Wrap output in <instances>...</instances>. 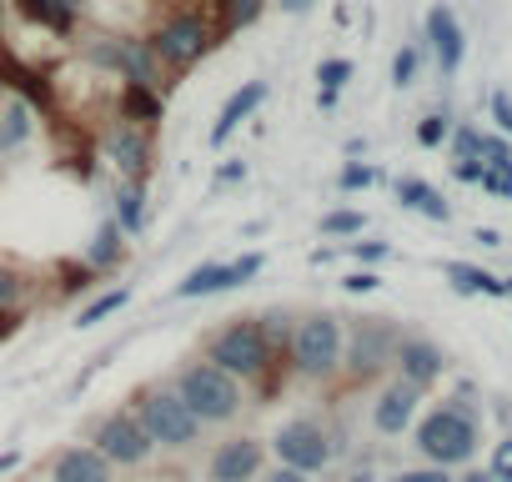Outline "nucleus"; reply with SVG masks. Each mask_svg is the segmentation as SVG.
Instances as JSON below:
<instances>
[{
	"instance_id": "obj_1",
	"label": "nucleus",
	"mask_w": 512,
	"mask_h": 482,
	"mask_svg": "<svg viewBox=\"0 0 512 482\" xmlns=\"http://www.w3.org/2000/svg\"><path fill=\"white\" fill-rule=\"evenodd\" d=\"M477 442H482V422H477V407L462 392L452 402L432 407L417 422V452L432 467H467L477 457Z\"/></svg>"
},
{
	"instance_id": "obj_2",
	"label": "nucleus",
	"mask_w": 512,
	"mask_h": 482,
	"mask_svg": "<svg viewBox=\"0 0 512 482\" xmlns=\"http://www.w3.org/2000/svg\"><path fill=\"white\" fill-rule=\"evenodd\" d=\"M272 357L277 352H272V337H267L262 317H236L221 332H211V342H206V362L231 372L236 382H262Z\"/></svg>"
},
{
	"instance_id": "obj_3",
	"label": "nucleus",
	"mask_w": 512,
	"mask_h": 482,
	"mask_svg": "<svg viewBox=\"0 0 512 482\" xmlns=\"http://www.w3.org/2000/svg\"><path fill=\"white\" fill-rule=\"evenodd\" d=\"M342 347H347V327L332 312H307L292 327V372L307 382H332L342 377Z\"/></svg>"
},
{
	"instance_id": "obj_4",
	"label": "nucleus",
	"mask_w": 512,
	"mask_h": 482,
	"mask_svg": "<svg viewBox=\"0 0 512 482\" xmlns=\"http://www.w3.org/2000/svg\"><path fill=\"white\" fill-rule=\"evenodd\" d=\"M176 392H181V402L201 417V427H226V422H236V412L246 407L241 382H236L231 372L211 367L206 357H201V362H186V367L176 372Z\"/></svg>"
},
{
	"instance_id": "obj_5",
	"label": "nucleus",
	"mask_w": 512,
	"mask_h": 482,
	"mask_svg": "<svg viewBox=\"0 0 512 482\" xmlns=\"http://www.w3.org/2000/svg\"><path fill=\"white\" fill-rule=\"evenodd\" d=\"M131 412L141 417V427L151 432V442L166 447V452H186V447L201 442V417L181 402L176 387H141L131 397Z\"/></svg>"
},
{
	"instance_id": "obj_6",
	"label": "nucleus",
	"mask_w": 512,
	"mask_h": 482,
	"mask_svg": "<svg viewBox=\"0 0 512 482\" xmlns=\"http://www.w3.org/2000/svg\"><path fill=\"white\" fill-rule=\"evenodd\" d=\"M146 41H151V51H156L161 71H191L196 61H206V56H211V46H216L221 36H216V26H211V16H206V11L186 6V11L166 16Z\"/></svg>"
},
{
	"instance_id": "obj_7",
	"label": "nucleus",
	"mask_w": 512,
	"mask_h": 482,
	"mask_svg": "<svg viewBox=\"0 0 512 482\" xmlns=\"http://www.w3.org/2000/svg\"><path fill=\"white\" fill-rule=\"evenodd\" d=\"M397 342H402V332H397L392 317H362V322H352V327H347V347H342V372H347V382H352V387L377 382V377L392 367Z\"/></svg>"
},
{
	"instance_id": "obj_8",
	"label": "nucleus",
	"mask_w": 512,
	"mask_h": 482,
	"mask_svg": "<svg viewBox=\"0 0 512 482\" xmlns=\"http://www.w3.org/2000/svg\"><path fill=\"white\" fill-rule=\"evenodd\" d=\"M91 447H96L111 467H146L151 452H156L151 432L141 427V417H136L131 407H111V412L91 427Z\"/></svg>"
},
{
	"instance_id": "obj_9",
	"label": "nucleus",
	"mask_w": 512,
	"mask_h": 482,
	"mask_svg": "<svg viewBox=\"0 0 512 482\" xmlns=\"http://www.w3.org/2000/svg\"><path fill=\"white\" fill-rule=\"evenodd\" d=\"M272 452H277V462H287V467L317 477V472L332 467L337 442H332V432H327L317 417H292V422H282V427L272 432Z\"/></svg>"
},
{
	"instance_id": "obj_10",
	"label": "nucleus",
	"mask_w": 512,
	"mask_h": 482,
	"mask_svg": "<svg viewBox=\"0 0 512 482\" xmlns=\"http://www.w3.org/2000/svg\"><path fill=\"white\" fill-rule=\"evenodd\" d=\"M262 267H267V257H262V252H246V257H236V262H201V267L176 287V297H181V302H191V297H216V292L246 287L251 277H262Z\"/></svg>"
},
{
	"instance_id": "obj_11",
	"label": "nucleus",
	"mask_w": 512,
	"mask_h": 482,
	"mask_svg": "<svg viewBox=\"0 0 512 482\" xmlns=\"http://www.w3.org/2000/svg\"><path fill=\"white\" fill-rule=\"evenodd\" d=\"M262 472H267V442L262 437H226L206 462L211 482H256Z\"/></svg>"
},
{
	"instance_id": "obj_12",
	"label": "nucleus",
	"mask_w": 512,
	"mask_h": 482,
	"mask_svg": "<svg viewBox=\"0 0 512 482\" xmlns=\"http://www.w3.org/2000/svg\"><path fill=\"white\" fill-rule=\"evenodd\" d=\"M101 151H106V161H111L121 176H131V181H146V176H151V131H146V126L111 121Z\"/></svg>"
},
{
	"instance_id": "obj_13",
	"label": "nucleus",
	"mask_w": 512,
	"mask_h": 482,
	"mask_svg": "<svg viewBox=\"0 0 512 482\" xmlns=\"http://www.w3.org/2000/svg\"><path fill=\"white\" fill-rule=\"evenodd\" d=\"M417 412H422V387L392 377V382L377 392V402H372V427H377L382 437H402V432L417 422Z\"/></svg>"
},
{
	"instance_id": "obj_14",
	"label": "nucleus",
	"mask_w": 512,
	"mask_h": 482,
	"mask_svg": "<svg viewBox=\"0 0 512 482\" xmlns=\"http://www.w3.org/2000/svg\"><path fill=\"white\" fill-rule=\"evenodd\" d=\"M392 367H397V377L402 382H412V387H432V382H442V372H447V352L432 342V337H402L397 342V357H392Z\"/></svg>"
},
{
	"instance_id": "obj_15",
	"label": "nucleus",
	"mask_w": 512,
	"mask_h": 482,
	"mask_svg": "<svg viewBox=\"0 0 512 482\" xmlns=\"http://www.w3.org/2000/svg\"><path fill=\"white\" fill-rule=\"evenodd\" d=\"M427 51H432V61H437V71L452 81L457 71H462V56H467V36H462V26H457V16L442 6L427 11Z\"/></svg>"
},
{
	"instance_id": "obj_16",
	"label": "nucleus",
	"mask_w": 512,
	"mask_h": 482,
	"mask_svg": "<svg viewBox=\"0 0 512 482\" xmlns=\"http://www.w3.org/2000/svg\"><path fill=\"white\" fill-rule=\"evenodd\" d=\"M111 76H121V81H131V86H166L161 81V61H156V51H151V41L146 36H116V66H111Z\"/></svg>"
},
{
	"instance_id": "obj_17",
	"label": "nucleus",
	"mask_w": 512,
	"mask_h": 482,
	"mask_svg": "<svg viewBox=\"0 0 512 482\" xmlns=\"http://www.w3.org/2000/svg\"><path fill=\"white\" fill-rule=\"evenodd\" d=\"M51 482H116V467H111L91 442H71V447L56 452Z\"/></svg>"
},
{
	"instance_id": "obj_18",
	"label": "nucleus",
	"mask_w": 512,
	"mask_h": 482,
	"mask_svg": "<svg viewBox=\"0 0 512 482\" xmlns=\"http://www.w3.org/2000/svg\"><path fill=\"white\" fill-rule=\"evenodd\" d=\"M262 106H267V81H241V91L226 96V106H221V116H216V126H211V146H226V141L236 136V126L251 121Z\"/></svg>"
},
{
	"instance_id": "obj_19",
	"label": "nucleus",
	"mask_w": 512,
	"mask_h": 482,
	"mask_svg": "<svg viewBox=\"0 0 512 482\" xmlns=\"http://www.w3.org/2000/svg\"><path fill=\"white\" fill-rule=\"evenodd\" d=\"M0 81H6L31 111H51V106H56V86H51L41 71L21 66L16 56H6V51H0Z\"/></svg>"
},
{
	"instance_id": "obj_20",
	"label": "nucleus",
	"mask_w": 512,
	"mask_h": 482,
	"mask_svg": "<svg viewBox=\"0 0 512 482\" xmlns=\"http://www.w3.org/2000/svg\"><path fill=\"white\" fill-rule=\"evenodd\" d=\"M116 106H121V121H131V126H146V131L166 121V96H161L156 86H131V81H126Z\"/></svg>"
},
{
	"instance_id": "obj_21",
	"label": "nucleus",
	"mask_w": 512,
	"mask_h": 482,
	"mask_svg": "<svg viewBox=\"0 0 512 482\" xmlns=\"http://www.w3.org/2000/svg\"><path fill=\"white\" fill-rule=\"evenodd\" d=\"M397 201H402L407 211H422L427 221H452V206H447L442 191H437L432 181H422V176H402V181H397Z\"/></svg>"
},
{
	"instance_id": "obj_22",
	"label": "nucleus",
	"mask_w": 512,
	"mask_h": 482,
	"mask_svg": "<svg viewBox=\"0 0 512 482\" xmlns=\"http://www.w3.org/2000/svg\"><path fill=\"white\" fill-rule=\"evenodd\" d=\"M121 262H126V231H121V221L111 216V221H101V226H96V236H91V247H86V267L111 272V267H121Z\"/></svg>"
},
{
	"instance_id": "obj_23",
	"label": "nucleus",
	"mask_w": 512,
	"mask_h": 482,
	"mask_svg": "<svg viewBox=\"0 0 512 482\" xmlns=\"http://www.w3.org/2000/svg\"><path fill=\"white\" fill-rule=\"evenodd\" d=\"M442 272H447V282H452L462 297H507L502 277H492V272H482V267H472V262H447Z\"/></svg>"
},
{
	"instance_id": "obj_24",
	"label": "nucleus",
	"mask_w": 512,
	"mask_h": 482,
	"mask_svg": "<svg viewBox=\"0 0 512 482\" xmlns=\"http://www.w3.org/2000/svg\"><path fill=\"white\" fill-rule=\"evenodd\" d=\"M116 221L126 236H136L146 226V181H131V176L116 181Z\"/></svg>"
},
{
	"instance_id": "obj_25",
	"label": "nucleus",
	"mask_w": 512,
	"mask_h": 482,
	"mask_svg": "<svg viewBox=\"0 0 512 482\" xmlns=\"http://www.w3.org/2000/svg\"><path fill=\"white\" fill-rule=\"evenodd\" d=\"M16 11H21L26 21H36L41 31H56V36H71V31H76V16L61 11L56 0H16Z\"/></svg>"
},
{
	"instance_id": "obj_26",
	"label": "nucleus",
	"mask_w": 512,
	"mask_h": 482,
	"mask_svg": "<svg viewBox=\"0 0 512 482\" xmlns=\"http://www.w3.org/2000/svg\"><path fill=\"white\" fill-rule=\"evenodd\" d=\"M221 21H216V36H236V31H246V26H256L262 21V11H267V0H221Z\"/></svg>"
},
{
	"instance_id": "obj_27",
	"label": "nucleus",
	"mask_w": 512,
	"mask_h": 482,
	"mask_svg": "<svg viewBox=\"0 0 512 482\" xmlns=\"http://www.w3.org/2000/svg\"><path fill=\"white\" fill-rule=\"evenodd\" d=\"M31 116H36V111H31V106H26L21 96H16V101L6 106V116H0V151H16V146H21V141L31 136V126H36Z\"/></svg>"
},
{
	"instance_id": "obj_28",
	"label": "nucleus",
	"mask_w": 512,
	"mask_h": 482,
	"mask_svg": "<svg viewBox=\"0 0 512 482\" xmlns=\"http://www.w3.org/2000/svg\"><path fill=\"white\" fill-rule=\"evenodd\" d=\"M131 302V292L126 287H111V292H101V297H91L81 312H76V327H96V322H106L111 312H121Z\"/></svg>"
},
{
	"instance_id": "obj_29",
	"label": "nucleus",
	"mask_w": 512,
	"mask_h": 482,
	"mask_svg": "<svg viewBox=\"0 0 512 482\" xmlns=\"http://www.w3.org/2000/svg\"><path fill=\"white\" fill-rule=\"evenodd\" d=\"M447 136H452V116H447V111H432V116H422V121H417V146L437 151Z\"/></svg>"
},
{
	"instance_id": "obj_30",
	"label": "nucleus",
	"mask_w": 512,
	"mask_h": 482,
	"mask_svg": "<svg viewBox=\"0 0 512 482\" xmlns=\"http://www.w3.org/2000/svg\"><path fill=\"white\" fill-rule=\"evenodd\" d=\"M367 231V211H327L322 216V236H362Z\"/></svg>"
},
{
	"instance_id": "obj_31",
	"label": "nucleus",
	"mask_w": 512,
	"mask_h": 482,
	"mask_svg": "<svg viewBox=\"0 0 512 482\" xmlns=\"http://www.w3.org/2000/svg\"><path fill=\"white\" fill-rule=\"evenodd\" d=\"M347 81H352V61L347 56H327L317 66V91H342Z\"/></svg>"
},
{
	"instance_id": "obj_32",
	"label": "nucleus",
	"mask_w": 512,
	"mask_h": 482,
	"mask_svg": "<svg viewBox=\"0 0 512 482\" xmlns=\"http://www.w3.org/2000/svg\"><path fill=\"white\" fill-rule=\"evenodd\" d=\"M417 66H422V51H417V46H402V51L392 56V86L407 91V86L417 81Z\"/></svg>"
},
{
	"instance_id": "obj_33",
	"label": "nucleus",
	"mask_w": 512,
	"mask_h": 482,
	"mask_svg": "<svg viewBox=\"0 0 512 482\" xmlns=\"http://www.w3.org/2000/svg\"><path fill=\"white\" fill-rule=\"evenodd\" d=\"M452 156L457 161H482V131L477 126H452Z\"/></svg>"
},
{
	"instance_id": "obj_34",
	"label": "nucleus",
	"mask_w": 512,
	"mask_h": 482,
	"mask_svg": "<svg viewBox=\"0 0 512 482\" xmlns=\"http://www.w3.org/2000/svg\"><path fill=\"white\" fill-rule=\"evenodd\" d=\"M482 166H512V136H487L482 131Z\"/></svg>"
},
{
	"instance_id": "obj_35",
	"label": "nucleus",
	"mask_w": 512,
	"mask_h": 482,
	"mask_svg": "<svg viewBox=\"0 0 512 482\" xmlns=\"http://www.w3.org/2000/svg\"><path fill=\"white\" fill-rule=\"evenodd\" d=\"M337 186H342V191H367V186H377V171L362 166V161H347L342 176H337Z\"/></svg>"
},
{
	"instance_id": "obj_36",
	"label": "nucleus",
	"mask_w": 512,
	"mask_h": 482,
	"mask_svg": "<svg viewBox=\"0 0 512 482\" xmlns=\"http://www.w3.org/2000/svg\"><path fill=\"white\" fill-rule=\"evenodd\" d=\"M387 482H457V477H452V467H432V462H427V467H402V472H392Z\"/></svg>"
},
{
	"instance_id": "obj_37",
	"label": "nucleus",
	"mask_w": 512,
	"mask_h": 482,
	"mask_svg": "<svg viewBox=\"0 0 512 482\" xmlns=\"http://www.w3.org/2000/svg\"><path fill=\"white\" fill-rule=\"evenodd\" d=\"M487 472H492L497 482H512V432H507L502 442H492V462H487Z\"/></svg>"
},
{
	"instance_id": "obj_38",
	"label": "nucleus",
	"mask_w": 512,
	"mask_h": 482,
	"mask_svg": "<svg viewBox=\"0 0 512 482\" xmlns=\"http://www.w3.org/2000/svg\"><path fill=\"white\" fill-rule=\"evenodd\" d=\"M482 191L512 201V166H492V171H482Z\"/></svg>"
},
{
	"instance_id": "obj_39",
	"label": "nucleus",
	"mask_w": 512,
	"mask_h": 482,
	"mask_svg": "<svg viewBox=\"0 0 512 482\" xmlns=\"http://www.w3.org/2000/svg\"><path fill=\"white\" fill-rule=\"evenodd\" d=\"M362 267H372V262H387L392 257V247H387V241H352V247H347Z\"/></svg>"
},
{
	"instance_id": "obj_40",
	"label": "nucleus",
	"mask_w": 512,
	"mask_h": 482,
	"mask_svg": "<svg viewBox=\"0 0 512 482\" xmlns=\"http://www.w3.org/2000/svg\"><path fill=\"white\" fill-rule=\"evenodd\" d=\"M342 287H347L352 297H367V292H377V287H382V277H377V272H367V267H357V272H347V277H342Z\"/></svg>"
},
{
	"instance_id": "obj_41",
	"label": "nucleus",
	"mask_w": 512,
	"mask_h": 482,
	"mask_svg": "<svg viewBox=\"0 0 512 482\" xmlns=\"http://www.w3.org/2000/svg\"><path fill=\"white\" fill-rule=\"evenodd\" d=\"M21 292H26L21 272H11V267H0V307H16V302H21Z\"/></svg>"
},
{
	"instance_id": "obj_42",
	"label": "nucleus",
	"mask_w": 512,
	"mask_h": 482,
	"mask_svg": "<svg viewBox=\"0 0 512 482\" xmlns=\"http://www.w3.org/2000/svg\"><path fill=\"white\" fill-rule=\"evenodd\" d=\"M492 121L502 136H512V96L507 91H492Z\"/></svg>"
},
{
	"instance_id": "obj_43",
	"label": "nucleus",
	"mask_w": 512,
	"mask_h": 482,
	"mask_svg": "<svg viewBox=\"0 0 512 482\" xmlns=\"http://www.w3.org/2000/svg\"><path fill=\"white\" fill-rule=\"evenodd\" d=\"M256 482H312L307 472H297V467H287V462H277V467H267Z\"/></svg>"
},
{
	"instance_id": "obj_44",
	"label": "nucleus",
	"mask_w": 512,
	"mask_h": 482,
	"mask_svg": "<svg viewBox=\"0 0 512 482\" xmlns=\"http://www.w3.org/2000/svg\"><path fill=\"white\" fill-rule=\"evenodd\" d=\"M482 171H487L482 161H452V176H457L462 186H482Z\"/></svg>"
},
{
	"instance_id": "obj_45",
	"label": "nucleus",
	"mask_w": 512,
	"mask_h": 482,
	"mask_svg": "<svg viewBox=\"0 0 512 482\" xmlns=\"http://www.w3.org/2000/svg\"><path fill=\"white\" fill-rule=\"evenodd\" d=\"M21 322H26L21 307H0V342H11V337L21 332Z\"/></svg>"
},
{
	"instance_id": "obj_46",
	"label": "nucleus",
	"mask_w": 512,
	"mask_h": 482,
	"mask_svg": "<svg viewBox=\"0 0 512 482\" xmlns=\"http://www.w3.org/2000/svg\"><path fill=\"white\" fill-rule=\"evenodd\" d=\"M216 181L226 186V181H246V161H226L221 171H216Z\"/></svg>"
},
{
	"instance_id": "obj_47",
	"label": "nucleus",
	"mask_w": 512,
	"mask_h": 482,
	"mask_svg": "<svg viewBox=\"0 0 512 482\" xmlns=\"http://www.w3.org/2000/svg\"><path fill=\"white\" fill-rule=\"evenodd\" d=\"M312 6H317V0H282V11H287V16H307Z\"/></svg>"
},
{
	"instance_id": "obj_48",
	"label": "nucleus",
	"mask_w": 512,
	"mask_h": 482,
	"mask_svg": "<svg viewBox=\"0 0 512 482\" xmlns=\"http://www.w3.org/2000/svg\"><path fill=\"white\" fill-rule=\"evenodd\" d=\"M347 482H377V472L362 462V467H352V472H347Z\"/></svg>"
},
{
	"instance_id": "obj_49",
	"label": "nucleus",
	"mask_w": 512,
	"mask_h": 482,
	"mask_svg": "<svg viewBox=\"0 0 512 482\" xmlns=\"http://www.w3.org/2000/svg\"><path fill=\"white\" fill-rule=\"evenodd\" d=\"M16 467H21V452H0V477L16 472Z\"/></svg>"
},
{
	"instance_id": "obj_50",
	"label": "nucleus",
	"mask_w": 512,
	"mask_h": 482,
	"mask_svg": "<svg viewBox=\"0 0 512 482\" xmlns=\"http://www.w3.org/2000/svg\"><path fill=\"white\" fill-rule=\"evenodd\" d=\"M477 241H482V247H502V236L492 226H477Z\"/></svg>"
},
{
	"instance_id": "obj_51",
	"label": "nucleus",
	"mask_w": 512,
	"mask_h": 482,
	"mask_svg": "<svg viewBox=\"0 0 512 482\" xmlns=\"http://www.w3.org/2000/svg\"><path fill=\"white\" fill-rule=\"evenodd\" d=\"M337 96H342V91H317V106H322V111H332V106H337Z\"/></svg>"
},
{
	"instance_id": "obj_52",
	"label": "nucleus",
	"mask_w": 512,
	"mask_h": 482,
	"mask_svg": "<svg viewBox=\"0 0 512 482\" xmlns=\"http://www.w3.org/2000/svg\"><path fill=\"white\" fill-rule=\"evenodd\" d=\"M457 482H497V477H492V472H487V467H482V472H462V477H457Z\"/></svg>"
},
{
	"instance_id": "obj_53",
	"label": "nucleus",
	"mask_w": 512,
	"mask_h": 482,
	"mask_svg": "<svg viewBox=\"0 0 512 482\" xmlns=\"http://www.w3.org/2000/svg\"><path fill=\"white\" fill-rule=\"evenodd\" d=\"M56 6H61V11H71V16H81V6H86V0H56Z\"/></svg>"
},
{
	"instance_id": "obj_54",
	"label": "nucleus",
	"mask_w": 512,
	"mask_h": 482,
	"mask_svg": "<svg viewBox=\"0 0 512 482\" xmlns=\"http://www.w3.org/2000/svg\"><path fill=\"white\" fill-rule=\"evenodd\" d=\"M11 16V0H0V21H6Z\"/></svg>"
},
{
	"instance_id": "obj_55",
	"label": "nucleus",
	"mask_w": 512,
	"mask_h": 482,
	"mask_svg": "<svg viewBox=\"0 0 512 482\" xmlns=\"http://www.w3.org/2000/svg\"><path fill=\"white\" fill-rule=\"evenodd\" d=\"M502 287H507V297H512V277H507V282H502Z\"/></svg>"
},
{
	"instance_id": "obj_56",
	"label": "nucleus",
	"mask_w": 512,
	"mask_h": 482,
	"mask_svg": "<svg viewBox=\"0 0 512 482\" xmlns=\"http://www.w3.org/2000/svg\"><path fill=\"white\" fill-rule=\"evenodd\" d=\"M191 482H211V477H191Z\"/></svg>"
},
{
	"instance_id": "obj_57",
	"label": "nucleus",
	"mask_w": 512,
	"mask_h": 482,
	"mask_svg": "<svg viewBox=\"0 0 512 482\" xmlns=\"http://www.w3.org/2000/svg\"><path fill=\"white\" fill-rule=\"evenodd\" d=\"M46 482H51V477H46Z\"/></svg>"
}]
</instances>
